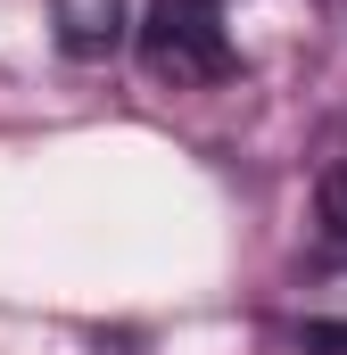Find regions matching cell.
<instances>
[{"label":"cell","mask_w":347,"mask_h":355,"mask_svg":"<svg viewBox=\"0 0 347 355\" xmlns=\"http://www.w3.org/2000/svg\"><path fill=\"white\" fill-rule=\"evenodd\" d=\"M141 58H149V75L174 91L190 83H223L240 58H232V33H223V0H149L141 8Z\"/></svg>","instance_id":"6da1fadb"},{"label":"cell","mask_w":347,"mask_h":355,"mask_svg":"<svg viewBox=\"0 0 347 355\" xmlns=\"http://www.w3.org/2000/svg\"><path fill=\"white\" fill-rule=\"evenodd\" d=\"M50 25H58V50L83 58V67L116 58V50L141 33V25H133V0H50Z\"/></svg>","instance_id":"7a4b0ae2"},{"label":"cell","mask_w":347,"mask_h":355,"mask_svg":"<svg viewBox=\"0 0 347 355\" xmlns=\"http://www.w3.org/2000/svg\"><path fill=\"white\" fill-rule=\"evenodd\" d=\"M314 207H323V232H331V240H347V166H331V174H323Z\"/></svg>","instance_id":"3957f363"},{"label":"cell","mask_w":347,"mask_h":355,"mask_svg":"<svg viewBox=\"0 0 347 355\" xmlns=\"http://www.w3.org/2000/svg\"><path fill=\"white\" fill-rule=\"evenodd\" d=\"M289 339H298L306 355H347V322H298Z\"/></svg>","instance_id":"277c9868"}]
</instances>
